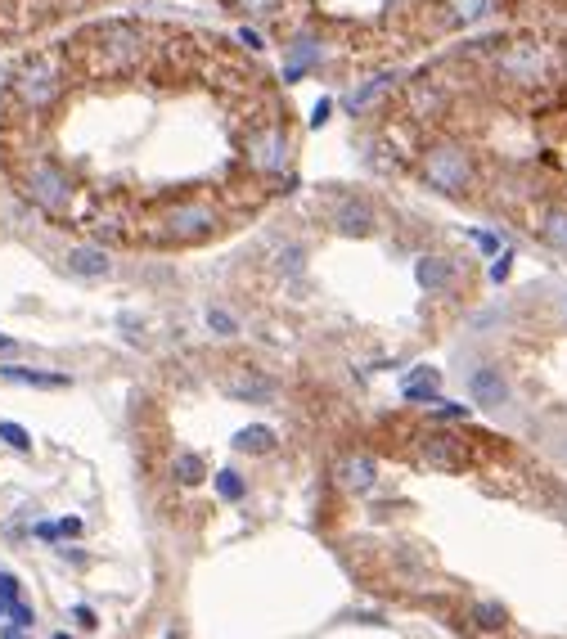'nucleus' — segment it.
I'll use <instances>...</instances> for the list:
<instances>
[{"instance_id":"1","label":"nucleus","mask_w":567,"mask_h":639,"mask_svg":"<svg viewBox=\"0 0 567 639\" xmlns=\"http://www.w3.org/2000/svg\"><path fill=\"white\" fill-rule=\"evenodd\" d=\"M9 90H14V104L23 108V113H50L63 95L59 54H50V50L27 54V59L14 68V77H9Z\"/></svg>"},{"instance_id":"2","label":"nucleus","mask_w":567,"mask_h":639,"mask_svg":"<svg viewBox=\"0 0 567 639\" xmlns=\"http://www.w3.org/2000/svg\"><path fill=\"white\" fill-rule=\"evenodd\" d=\"M419 171H423V185L446 194V198L464 194V189L473 185V158H468L459 144H432V149L423 153Z\"/></svg>"},{"instance_id":"3","label":"nucleus","mask_w":567,"mask_h":639,"mask_svg":"<svg viewBox=\"0 0 567 639\" xmlns=\"http://www.w3.org/2000/svg\"><path fill=\"white\" fill-rule=\"evenodd\" d=\"M23 194L32 198L41 212L63 216V212H68V203H72V180H68V171H63L59 162L32 158V162H27V171H23Z\"/></svg>"},{"instance_id":"4","label":"nucleus","mask_w":567,"mask_h":639,"mask_svg":"<svg viewBox=\"0 0 567 639\" xmlns=\"http://www.w3.org/2000/svg\"><path fill=\"white\" fill-rule=\"evenodd\" d=\"M495 72L513 86H540L549 77V54L540 41L522 36V41H509L500 54H495Z\"/></svg>"},{"instance_id":"5","label":"nucleus","mask_w":567,"mask_h":639,"mask_svg":"<svg viewBox=\"0 0 567 639\" xmlns=\"http://www.w3.org/2000/svg\"><path fill=\"white\" fill-rule=\"evenodd\" d=\"M95 50H99V63H104L108 72H131V68H140V59H144V32L135 23H104L99 27Z\"/></svg>"},{"instance_id":"6","label":"nucleus","mask_w":567,"mask_h":639,"mask_svg":"<svg viewBox=\"0 0 567 639\" xmlns=\"http://www.w3.org/2000/svg\"><path fill=\"white\" fill-rule=\"evenodd\" d=\"M212 230H216V207L203 203V198H185V203H176L162 216V234H167V239H180V243L207 239Z\"/></svg>"},{"instance_id":"7","label":"nucleus","mask_w":567,"mask_h":639,"mask_svg":"<svg viewBox=\"0 0 567 639\" xmlns=\"http://www.w3.org/2000/svg\"><path fill=\"white\" fill-rule=\"evenodd\" d=\"M288 149H293V140H288V131L279 122H266L248 135V162H252V171H261V176L284 171Z\"/></svg>"},{"instance_id":"8","label":"nucleus","mask_w":567,"mask_h":639,"mask_svg":"<svg viewBox=\"0 0 567 639\" xmlns=\"http://www.w3.org/2000/svg\"><path fill=\"white\" fill-rule=\"evenodd\" d=\"M414 464L432 468V473H459V468L468 464V455L455 437H446V432H428V437L414 446Z\"/></svg>"},{"instance_id":"9","label":"nucleus","mask_w":567,"mask_h":639,"mask_svg":"<svg viewBox=\"0 0 567 639\" xmlns=\"http://www.w3.org/2000/svg\"><path fill=\"white\" fill-rule=\"evenodd\" d=\"M374 203L369 198H356V194H347V198H338V207H333V230L338 234H356V239H365V234H374Z\"/></svg>"},{"instance_id":"10","label":"nucleus","mask_w":567,"mask_h":639,"mask_svg":"<svg viewBox=\"0 0 567 639\" xmlns=\"http://www.w3.org/2000/svg\"><path fill=\"white\" fill-rule=\"evenodd\" d=\"M468 392H473L477 405L500 410V405H509V378H504L495 365H477L473 374H468Z\"/></svg>"},{"instance_id":"11","label":"nucleus","mask_w":567,"mask_h":639,"mask_svg":"<svg viewBox=\"0 0 567 639\" xmlns=\"http://www.w3.org/2000/svg\"><path fill=\"white\" fill-rule=\"evenodd\" d=\"M68 270L77 279H108L113 275V257L95 243H81V248H68Z\"/></svg>"},{"instance_id":"12","label":"nucleus","mask_w":567,"mask_h":639,"mask_svg":"<svg viewBox=\"0 0 567 639\" xmlns=\"http://www.w3.org/2000/svg\"><path fill=\"white\" fill-rule=\"evenodd\" d=\"M374 482H378V464H374L369 455H347V459H338V486H342V491L360 495V491H369Z\"/></svg>"},{"instance_id":"13","label":"nucleus","mask_w":567,"mask_h":639,"mask_svg":"<svg viewBox=\"0 0 567 639\" xmlns=\"http://www.w3.org/2000/svg\"><path fill=\"white\" fill-rule=\"evenodd\" d=\"M405 104H410V113H419V117H437L441 108H446V90H441L432 77H419V81H410V90H405Z\"/></svg>"},{"instance_id":"14","label":"nucleus","mask_w":567,"mask_h":639,"mask_svg":"<svg viewBox=\"0 0 567 639\" xmlns=\"http://www.w3.org/2000/svg\"><path fill=\"white\" fill-rule=\"evenodd\" d=\"M414 279H419V288H428V293H441V288L450 284V261L428 252V257L414 261Z\"/></svg>"},{"instance_id":"15","label":"nucleus","mask_w":567,"mask_h":639,"mask_svg":"<svg viewBox=\"0 0 567 639\" xmlns=\"http://www.w3.org/2000/svg\"><path fill=\"white\" fill-rule=\"evenodd\" d=\"M437 387H441V374H437V369H419V374H410V378L401 383V396H405V401L432 405V401H441Z\"/></svg>"},{"instance_id":"16","label":"nucleus","mask_w":567,"mask_h":639,"mask_svg":"<svg viewBox=\"0 0 567 639\" xmlns=\"http://www.w3.org/2000/svg\"><path fill=\"white\" fill-rule=\"evenodd\" d=\"M225 392H230L234 401H270V396H275V383L261 374H239V378H230Z\"/></svg>"},{"instance_id":"17","label":"nucleus","mask_w":567,"mask_h":639,"mask_svg":"<svg viewBox=\"0 0 567 639\" xmlns=\"http://www.w3.org/2000/svg\"><path fill=\"white\" fill-rule=\"evenodd\" d=\"M540 239L567 257V207H549V212L540 216Z\"/></svg>"},{"instance_id":"18","label":"nucleus","mask_w":567,"mask_h":639,"mask_svg":"<svg viewBox=\"0 0 567 639\" xmlns=\"http://www.w3.org/2000/svg\"><path fill=\"white\" fill-rule=\"evenodd\" d=\"M234 450H248V455H266V450H275V432H270L266 423H248V428L234 432Z\"/></svg>"},{"instance_id":"19","label":"nucleus","mask_w":567,"mask_h":639,"mask_svg":"<svg viewBox=\"0 0 567 639\" xmlns=\"http://www.w3.org/2000/svg\"><path fill=\"white\" fill-rule=\"evenodd\" d=\"M446 9L459 27H473V23H486V18L495 14V0H446Z\"/></svg>"},{"instance_id":"20","label":"nucleus","mask_w":567,"mask_h":639,"mask_svg":"<svg viewBox=\"0 0 567 639\" xmlns=\"http://www.w3.org/2000/svg\"><path fill=\"white\" fill-rule=\"evenodd\" d=\"M320 59V50H315L306 36H297L293 41V50H288V63H284V81H302V72L311 68V63Z\"/></svg>"},{"instance_id":"21","label":"nucleus","mask_w":567,"mask_h":639,"mask_svg":"<svg viewBox=\"0 0 567 639\" xmlns=\"http://www.w3.org/2000/svg\"><path fill=\"white\" fill-rule=\"evenodd\" d=\"M392 81H396V72H378L374 81H365V86H360V90H351V95H347V108H351V113H360V108H365L369 99H378V95H383V90L392 86Z\"/></svg>"},{"instance_id":"22","label":"nucleus","mask_w":567,"mask_h":639,"mask_svg":"<svg viewBox=\"0 0 567 639\" xmlns=\"http://www.w3.org/2000/svg\"><path fill=\"white\" fill-rule=\"evenodd\" d=\"M0 374L9 378V383H32V387H68V378L63 374H41V369H18V365H5Z\"/></svg>"},{"instance_id":"23","label":"nucleus","mask_w":567,"mask_h":639,"mask_svg":"<svg viewBox=\"0 0 567 639\" xmlns=\"http://www.w3.org/2000/svg\"><path fill=\"white\" fill-rule=\"evenodd\" d=\"M171 473H176L180 486H198L207 477V464L194 455V450H185V455H176V464H171Z\"/></svg>"},{"instance_id":"24","label":"nucleus","mask_w":567,"mask_h":639,"mask_svg":"<svg viewBox=\"0 0 567 639\" xmlns=\"http://www.w3.org/2000/svg\"><path fill=\"white\" fill-rule=\"evenodd\" d=\"M473 626L477 630H504L509 626V612L500 603H473Z\"/></svg>"},{"instance_id":"25","label":"nucleus","mask_w":567,"mask_h":639,"mask_svg":"<svg viewBox=\"0 0 567 639\" xmlns=\"http://www.w3.org/2000/svg\"><path fill=\"white\" fill-rule=\"evenodd\" d=\"M216 495H221V500H243L248 486H243V477L234 473V468H221V473H216Z\"/></svg>"},{"instance_id":"26","label":"nucleus","mask_w":567,"mask_h":639,"mask_svg":"<svg viewBox=\"0 0 567 639\" xmlns=\"http://www.w3.org/2000/svg\"><path fill=\"white\" fill-rule=\"evenodd\" d=\"M0 441H5V446H14V450H32V432H27L23 423H14V419L0 423Z\"/></svg>"},{"instance_id":"27","label":"nucleus","mask_w":567,"mask_h":639,"mask_svg":"<svg viewBox=\"0 0 567 639\" xmlns=\"http://www.w3.org/2000/svg\"><path fill=\"white\" fill-rule=\"evenodd\" d=\"M207 329L221 333V338H230V333H239V324H234L230 311H221V306H207Z\"/></svg>"},{"instance_id":"28","label":"nucleus","mask_w":567,"mask_h":639,"mask_svg":"<svg viewBox=\"0 0 567 639\" xmlns=\"http://www.w3.org/2000/svg\"><path fill=\"white\" fill-rule=\"evenodd\" d=\"M243 9H248V14H257V18H270V14H279V5H284V0H239Z\"/></svg>"},{"instance_id":"29","label":"nucleus","mask_w":567,"mask_h":639,"mask_svg":"<svg viewBox=\"0 0 567 639\" xmlns=\"http://www.w3.org/2000/svg\"><path fill=\"white\" fill-rule=\"evenodd\" d=\"M9 617H14V626H23V630H27V626L36 621V612L27 608V603H18V599H14V603H9Z\"/></svg>"},{"instance_id":"30","label":"nucleus","mask_w":567,"mask_h":639,"mask_svg":"<svg viewBox=\"0 0 567 639\" xmlns=\"http://www.w3.org/2000/svg\"><path fill=\"white\" fill-rule=\"evenodd\" d=\"M0 599H5V603L18 599V576L14 572H0Z\"/></svg>"},{"instance_id":"31","label":"nucleus","mask_w":567,"mask_h":639,"mask_svg":"<svg viewBox=\"0 0 567 639\" xmlns=\"http://www.w3.org/2000/svg\"><path fill=\"white\" fill-rule=\"evenodd\" d=\"M468 239H473L482 252H500V239H495V234H486V230H468Z\"/></svg>"},{"instance_id":"32","label":"nucleus","mask_w":567,"mask_h":639,"mask_svg":"<svg viewBox=\"0 0 567 639\" xmlns=\"http://www.w3.org/2000/svg\"><path fill=\"white\" fill-rule=\"evenodd\" d=\"M509 270H513V252H500V261L491 266V279H495V284H504V279H509Z\"/></svg>"},{"instance_id":"33","label":"nucleus","mask_w":567,"mask_h":639,"mask_svg":"<svg viewBox=\"0 0 567 639\" xmlns=\"http://www.w3.org/2000/svg\"><path fill=\"white\" fill-rule=\"evenodd\" d=\"M239 41L248 45V50H257V54L266 50V41H261V32H257V27H239Z\"/></svg>"},{"instance_id":"34","label":"nucleus","mask_w":567,"mask_h":639,"mask_svg":"<svg viewBox=\"0 0 567 639\" xmlns=\"http://www.w3.org/2000/svg\"><path fill=\"white\" fill-rule=\"evenodd\" d=\"M333 117V99H320V104H315V113H311V126H324Z\"/></svg>"},{"instance_id":"35","label":"nucleus","mask_w":567,"mask_h":639,"mask_svg":"<svg viewBox=\"0 0 567 639\" xmlns=\"http://www.w3.org/2000/svg\"><path fill=\"white\" fill-rule=\"evenodd\" d=\"M72 617H77V626H86V630L95 626V612H90L86 603H81V608H72Z\"/></svg>"},{"instance_id":"36","label":"nucleus","mask_w":567,"mask_h":639,"mask_svg":"<svg viewBox=\"0 0 567 639\" xmlns=\"http://www.w3.org/2000/svg\"><path fill=\"white\" fill-rule=\"evenodd\" d=\"M437 414H441V419H464V405H437Z\"/></svg>"},{"instance_id":"37","label":"nucleus","mask_w":567,"mask_h":639,"mask_svg":"<svg viewBox=\"0 0 567 639\" xmlns=\"http://www.w3.org/2000/svg\"><path fill=\"white\" fill-rule=\"evenodd\" d=\"M77 531H81V518H63L59 522V536H77Z\"/></svg>"},{"instance_id":"38","label":"nucleus","mask_w":567,"mask_h":639,"mask_svg":"<svg viewBox=\"0 0 567 639\" xmlns=\"http://www.w3.org/2000/svg\"><path fill=\"white\" fill-rule=\"evenodd\" d=\"M36 536H41V540H54V536H59V522H41V527H36Z\"/></svg>"},{"instance_id":"39","label":"nucleus","mask_w":567,"mask_h":639,"mask_svg":"<svg viewBox=\"0 0 567 639\" xmlns=\"http://www.w3.org/2000/svg\"><path fill=\"white\" fill-rule=\"evenodd\" d=\"M18 351V342L14 338H5V333H0V356H14Z\"/></svg>"},{"instance_id":"40","label":"nucleus","mask_w":567,"mask_h":639,"mask_svg":"<svg viewBox=\"0 0 567 639\" xmlns=\"http://www.w3.org/2000/svg\"><path fill=\"white\" fill-rule=\"evenodd\" d=\"M0 639H23V626H18V630H5V635H0Z\"/></svg>"},{"instance_id":"41","label":"nucleus","mask_w":567,"mask_h":639,"mask_svg":"<svg viewBox=\"0 0 567 639\" xmlns=\"http://www.w3.org/2000/svg\"><path fill=\"white\" fill-rule=\"evenodd\" d=\"M5 612H9V603H5V599H0V617H5Z\"/></svg>"},{"instance_id":"42","label":"nucleus","mask_w":567,"mask_h":639,"mask_svg":"<svg viewBox=\"0 0 567 639\" xmlns=\"http://www.w3.org/2000/svg\"><path fill=\"white\" fill-rule=\"evenodd\" d=\"M54 639H72V635H54Z\"/></svg>"},{"instance_id":"43","label":"nucleus","mask_w":567,"mask_h":639,"mask_svg":"<svg viewBox=\"0 0 567 639\" xmlns=\"http://www.w3.org/2000/svg\"><path fill=\"white\" fill-rule=\"evenodd\" d=\"M167 639H180V635H167Z\"/></svg>"}]
</instances>
